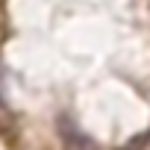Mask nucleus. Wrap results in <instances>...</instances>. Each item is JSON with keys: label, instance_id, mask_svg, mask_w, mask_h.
I'll list each match as a JSON object with an SVG mask.
<instances>
[{"label": "nucleus", "instance_id": "1", "mask_svg": "<svg viewBox=\"0 0 150 150\" xmlns=\"http://www.w3.org/2000/svg\"><path fill=\"white\" fill-rule=\"evenodd\" d=\"M59 138H62L65 150H100L86 132H80L77 127H74V121H68V118L59 121Z\"/></svg>", "mask_w": 150, "mask_h": 150}, {"label": "nucleus", "instance_id": "2", "mask_svg": "<svg viewBox=\"0 0 150 150\" xmlns=\"http://www.w3.org/2000/svg\"><path fill=\"white\" fill-rule=\"evenodd\" d=\"M147 138H150V132H144V135H138V138H135V141H129V144H127L124 150H141V147L147 144Z\"/></svg>", "mask_w": 150, "mask_h": 150}]
</instances>
